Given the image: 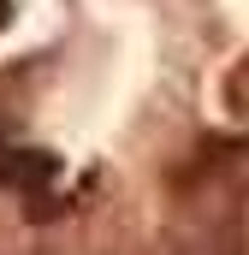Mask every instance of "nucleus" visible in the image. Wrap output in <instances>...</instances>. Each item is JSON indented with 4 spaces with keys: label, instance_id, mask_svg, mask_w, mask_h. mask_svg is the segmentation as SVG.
<instances>
[{
    "label": "nucleus",
    "instance_id": "nucleus-1",
    "mask_svg": "<svg viewBox=\"0 0 249 255\" xmlns=\"http://www.w3.org/2000/svg\"><path fill=\"white\" fill-rule=\"evenodd\" d=\"M220 107H226L238 125H249V54H238V60L226 65V77H220Z\"/></svg>",
    "mask_w": 249,
    "mask_h": 255
},
{
    "label": "nucleus",
    "instance_id": "nucleus-2",
    "mask_svg": "<svg viewBox=\"0 0 249 255\" xmlns=\"http://www.w3.org/2000/svg\"><path fill=\"white\" fill-rule=\"evenodd\" d=\"M12 18H18V0H0V30H6Z\"/></svg>",
    "mask_w": 249,
    "mask_h": 255
}]
</instances>
